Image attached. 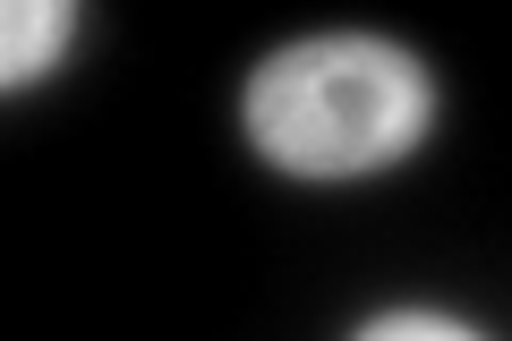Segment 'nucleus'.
Masks as SVG:
<instances>
[{
  "instance_id": "7ed1b4c3",
  "label": "nucleus",
  "mask_w": 512,
  "mask_h": 341,
  "mask_svg": "<svg viewBox=\"0 0 512 341\" xmlns=\"http://www.w3.org/2000/svg\"><path fill=\"white\" fill-rule=\"evenodd\" d=\"M350 341H487V333H470L461 316H436V307H393V316L359 324Z\"/></svg>"
},
{
  "instance_id": "f257e3e1",
  "label": "nucleus",
  "mask_w": 512,
  "mask_h": 341,
  "mask_svg": "<svg viewBox=\"0 0 512 341\" xmlns=\"http://www.w3.org/2000/svg\"><path fill=\"white\" fill-rule=\"evenodd\" d=\"M436 120V77L393 35H299L265 52L239 94V128L274 171L299 180H367L402 162Z\"/></svg>"
},
{
  "instance_id": "f03ea898",
  "label": "nucleus",
  "mask_w": 512,
  "mask_h": 341,
  "mask_svg": "<svg viewBox=\"0 0 512 341\" xmlns=\"http://www.w3.org/2000/svg\"><path fill=\"white\" fill-rule=\"evenodd\" d=\"M69 35H77V9H69V0H9V18H0V77L26 86V77L60 69Z\"/></svg>"
}]
</instances>
